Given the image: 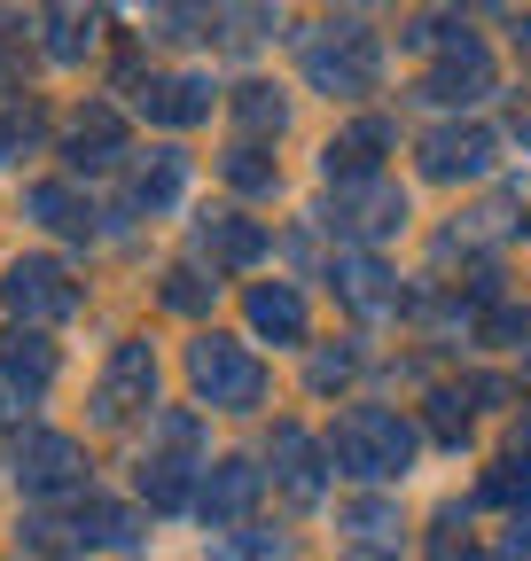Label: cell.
<instances>
[{
  "label": "cell",
  "instance_id": "obj_22",
  "mask_svg": "<svg viewBox=\"0 0 531 561\" xmlns=\"http://www.w3.org/2000/svg\"><path fill=\"white\" fill-rule=\"evenodd\" d=\"M39 110H0V164H9V157H32L39 149Z\"/></svg>",
  "mask_w": 531,
  "mask_h": 561
},
{
  "label": "cell",
  "instance_id": "obj_9",
  "mask_svg": "<svg viewBox=\"0 0 531 561\" xmlns=\"http://www.w3.org/2000/svg\"><path fill=\"white\" fill-rule=\"evenodd\" d=\"M204 250H212V265H258L266 257V227L242 219V210H212V219H204Z\"/></svg>",
  "mask_w": 531,
  "mask_h": 561
},
{
  "label": "cell",
  "instance_id": "obj_18",
  "mask_svg": "<svg viewBox=\"0 0 531 561\" xmlns=\"http://www.w3.org/2000/svg\"><path fill=\"white\" fill-rule=\"evenodd\" d=\"M383 280H391V273H383L375 257H360V250H352V257H337V289H344L360 312H383V305H391V289H383Z\"/></svg>",
  "mask_w": 531,
  "mask_h": 561
},
{
  "label": "cell",
  "instance_id": "obj_13",
  "mask_svg": "<svg viewBox=\"0 0 531 561\" xmlns=\"http://www.w3.org/2000/svg\"><path fill=\"white\" fill-rule=\"evenodd\" d=\"M274 460H282L290 500H320V445H313L305 430H282V437H274Z\"/></svg>",
  "mask_w": 531,
  "mask_h": 561
},
{
  "label": "cell",
  "instance_id": "obj_1",
  "mask_svg": "<svg viewBox=\"0 0 531 561\" xmlns=\"http://www.w3.org/2000/svg\"><path fill=\"white\" fill-rule=\"evenodd\" d=\"M407 453H415V430L398 413H383V405H352L337 421V437H328V460L344 476H398Z\"/></svg>",
  "mask_w": 531,
  "mask_h": 561
},
{
  "label": "cell",
  "instance_id": "obj_27",
  "mask_svg": "<svg viewBox=\"0 0 531 561\" xmlns=\"http://www.w3.org/2000/svg\"><path fill=\"white\" fill-rule=\"evenodd\" d=\"M352 375V351H320V359H313V390H337Z\"/></svg>",
  "mask_w": 531,
  "mask_h": 561
},
{
  "label": "cell",
  "instance_id": "obj_12",
  "mask_svg": "<svg viewBox=\"0 0 531 561\" xmlns=\"http://www.w3.org/2000/svg\"><path fill=\"white\" fill-rule=\"evenodd\" d=\"M250 328L274 335V343H305V297L282 289V280H266V289H250Z\"/></svg>",
  "mask_w": 531,
  "mask_h": 561
},
{
  "label": "cell",
  "instance_id": "obj_20",
  "mask_svg": "<svg viewBox=\"0 0 531 561\" xmlns=\"http://www.w3.org/2000/svg\"><path fill=\"white\" fill-rule=\"evenodd\" d=\"M142 491H149V507H180L188 500V453H157L142 468Z\"/></svg>",
  "mask_w": 531,
  "mask_h": 561
},
{
  "label": "cell",
  "instance_id": "obj_5",
  "mask_svg": "<svg viewBox=\"0 0 531 561\" xmlns=\"http://www.w3.org/2000/svg\"><path fill=\"white\" fill-rule=\"evenodd\" d=\"M16 483L32 491V500H63V491H79L87 483V460L71 437H55V430H32L16 445Z\"/></svg>",
  "mask_w": 531,
  "mask_h": 561
},
{
  "label": "cell",
  "instance_id": "obj_28",
  "mask_svg": "<svg viewBox=\"0 0 531 561\" xmlns=\"http://www.w3.org/2000/svg\"><path fill=\"white\" fill-rule=\"evenodd\" d=\"M344 523H352V530H360V538H383V530H391V515H383V507H352V515H344Z\"/></svg>",
  "mask_w": 531,
  "mask_h": 561
},
{
  "label": "cell",
  "instance_id": "obj_7",
  "mask_svg": "<svg viewBox=\"0 0 531 561\" xmlns=\"http://www.w3.org/2000/svg\"><path fill=\"white\" fill-rule=\"evenodd\" d=\"M328 219L352 227V234H391L398 219H407V195H398L391 180H360V187H344L337 203H328Z\"/></svg>",
  "mask_w": 531,
  "mask_h": 561
},
{
  "label": "cell",
  "instance_id": "obj_4",
  "mask_svg": "<svg viewBox=\"0 0 531 561\" xmlns=\"http://www.w3.org/2000/svg\"><path fill=\"white\" fill-rule=\"evenodd\" d=\"M0 305H9L16 320H63L79 305V289H71V273H63L55 257H16L9 273H0Z\"/></svg>",
  "mask_w": 531,
  "mask_h": 561
},
{
  "label": "cell",
  "instance_id": "obj_25",
  "mask_svg": "<svg viewBox=\"0 0 531 561\" xmlns=\"http://www.w3.org/2000/svg\"><path fill=\"white\" fill-rule=\"evenodd\" d=\"M55 32H47V55H63V62H71V55H87V39L94 32H79V16H47Z\"/></svg>",
  "mask_w": 531,
  "mask_h": 561
},
{
  "label": "cell",
  "instance_id": "obj_19",
  "mask_svg": "<svg viewBox=\"0 0 531 561\" xmlns=\"http://www.w3.org/2000/svg\"><path fill=\"white\" fill-rule=\"evenodd\" d=\"M188 187V157H157V164H142V180H133V203H142V210H157V203H172Z\"/></svg>",
  "mask_w": 531,
  "mask_h": 561
},
{
  "label": "cell",
  "instance_id": "obj_15",
  "mask_svg": "<svg viewBox=\"0 0 531 561\" xmlns=\"http://www.w3.org/2000/svg\"><path fill=\"white\" fill-rule=\"evenodd\" d=\"M117 149H125V125H117L110 110L79 117V133H71V164H79V172H102V164H117Z\"/></svg>",
  "mask_w": 531,
  "mask_h": 561
},
{
  "label": "cell",
  "instance_id": "obj_2",
  "mask_svg": "<svg viewBox=\"0 0 531 561\" xmlns=\"http://www.w3.org/2000/svg\"><path fill=\"white\" fill-rule=\"evenodd\" d=\"M188 382H195V398H204V405H227V413L258 405V390H266L258 359H250L242 343H227V335H204V343H188Z\"/></svg>",
  "mask_w": 531,
  "mask_h": 561
},
{
  "label": "cell",
  "instance_id": "obj_21",
  "mask_svg": "<svg viewBox=\"0 0 531 561\" xmlns=\"http://www.w3.org/2000/svg\"><path fill=\"white\" fill-rule=\"evenodd\" d=\"M235 117H242L250 133H282V117H290V102H282L274 87H242V94H235Z\"/></svg>",
  "mask_w": 531,
  "mask_h": 561
},
{
  "label": "cell",
  "instance_id": "obj_6",
  "mask_svg": "<svg viewBox=\"0 0 531 561\" xmlns=\"http://www.w3.org/2000/svg\"><path fill=\"white\" fill-rule=\"evenodd\" d=\"M157 398V351L149 343H117V359L94 390V421H125V413H142Z\"/></svg>",
  "mask_w": 531,
  "mask_h": 561
},
{
  "label": "cell",
  "instance_id": "obj_24",
  "mask_svg": "<svg viewBox=\"0 0 531 561\" xmlns=\"http://www.w3.org/2000/svg\"><path fill=\"white\" fill-rule=\"evenodd\" d=\"M227 180H235L242 195H266V187H274V164H266L250 140H242V149H227Z\"/></svg>",
  "mask_w": 531,
  "mask_h": 561
},
{
  "label": "cell",
  "instance_id": "obj_3",
  "mask_svg": "<svg viewBox=\"0 0 531 561\" xmlns=\"http://www.w3.org/2000/svg\"><path fill=\"white\" fill-rule=\"evenodd\" d=\"M305 79L320 94H360L375 79V39L360 24H328L320 39H305Z\"/></svg>",
  "mask_w": 531,
  "mask_h": 561
},
{
  "label": "cell",
  "instance_id": "obj_23",
  "mask_svg": "<svg viewBox=\"0 0 531 561\" xmlns=\"http://www.w3.org/2000/svg\"><path fill=\"white\" fill-rule=\"evenodd\" d=\"M79 538H87V546H125V538H133V515H125V507H87V515H79Z\"/></svg>",
  "mask_w": 531,
  "mask_h": 561
},
{
  "label": "cell",
  "instance_id": "obj_8",
  "mask_svg": "<svg viewBox=\"0 0 531 561\" xmlns=\"http://www.w3.org/2000/svg\"><path fill=\"white\" fill-rule=\"evenodd\" d=\"M250 500H258V468H250V460H219V468L204 476V500H195V507H204L212 530H227V523L250 515Z\"/></svg>",
  "mask_w": 531,
  "mask_h": 561
},
{
  "label": "cell",
  "instance_id": "obj_26",
  "mask_svg": "<svg viewBox=\"0 0 531 561\" xmlns=\"http://www.w3.org/2000/svg\"><path fill=\"white\" fill-rule=\"evenodd\" d=\"M204 297H212V289H204V273H172V280H165V305H172V312H195Z\"/></svg>",
  "mask_w": 531,
  "mask_h": 561
},
{
  "label": "cell",
  "instance_id": "obj_17",
  "mask_svg": "<svg viewBox=\"0 0 531 561\" xmlns=\"http://www.w3.org/2000/svg\"><path fill=\"white\" fill-rule=\"evenodd\" d=\"M485 157H493L485 133H438V140H430V172H438V180H453V172H485Z\"/></svg>",
  "mask_w": 531,
  "mask_h": 561
},
{
  "label": "cell",
  "instance_id": "obj_14",
  "mask_svg": "<svg viewBox=\"0 0 531 561\" xmlns=\"http://www.w3.org/2000/svg\"><path fill=\"white\" fill-rule=\"evenodd\" d=\"M24 210H32L39 227H55V234H94V203H79L71 187H32Z\"/></svg>",
  "mask_w": 531,
  "mask_h": 561
},
{
  "label": "cell",
  "instance_id": "obj_10",
  "mask_svg": "<svg viewBox=\"0 0 531 561\" xmlns=\"http://www.w3.org/2000/svg\"><path fill=\"white\" fill-rule=\"evenodd\" d=\"M0 375H9L16 390H32V398H39V390L55 382V351H47L32 328H9V335H0Z\"/></svg>",
  "mask_w": 531,
  "mask_h": 561
},
{
  "label": "cell",
  "instance_id": "obj_16",
  "mask_svg": "<svg viewBox=\"0 0 531 561\" xmlns=\"http://www.w3.org/2000/svg\"><path fill=\"white\" fill-rule=\"evenodd\" d=\"M383 140H391L383 125H352L344 140H328V180H337V172H344V187L375 180V157H368V149H383Z\"/></svg>",
  "mask_w": 531,
  "mask_h": 561
},
{
  "label": "cell",
  "instance_id": "obj_11",
  "mask_svg": "<svg viewBox=\"0 0 531 561\" xmlns=\"http://www.w3.org/2000/svg\"><path fill=\"white\" fill-rule=\"evenodd\" d=\"M142 110L157 125H195V117H212V87L204 79H149L142 87Z\"/></svg>",
  "mask_w": 531,
  "mask_h": 561
}]
</instances>
